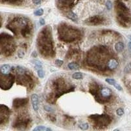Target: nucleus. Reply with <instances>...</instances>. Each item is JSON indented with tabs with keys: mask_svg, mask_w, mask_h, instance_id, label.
<instances>
[{
	"mask_svg": "<svg viewBox=\"0 0 131 131\" xmlns=\"http://www.w3.org/2000/svg\"><path fill=\"white\" fill-rule=\"evenodd\" d=\"M37 45L39 53L44 57L49 58L54 55L53 40L49 27H45L41 30L37 39Z\"/></svg>",
	"mask_w": 131,
	"mask_h": 131,
	"instance_id": "1",
	"label": "nucleus"
},
{
	"mask_svg": "<svg viewBox=\"0 0 131 131\" xmlns=\"http://www.w3.org/2000/svg\"><path fill=\"white\" fill-rule=\"evenodd\" d=\"M58 33L60 40L66 43L73 42L78 40L81 37L80 30L66 23H62L59 25Z\"/></svg>",
	"mask_w": 131,
	"mask_h": 131,
	"instance_id": "2",
	"label": "nucleus"
},
{
	"mask_svg": "<svg viewBox=\"0 0 131 131\" xmlns=\"http://www.w3.org/2000/svg\"><path fill=\"white\" fill-rule=\"evenodd\" d=\"M116 9L118 22L123 27H127L131 21V13L129 8L123 2L117 1L116 3Z\"/></svg>",
	"mask_w": 131,
	"mask_h": 131,
	"instance_id": "3",
	"label": "nucleus"
},
{
	"mask_svg": "<svg viewBox=\"0 0 131 131\" xmlns=\"http://www.w3.org/2000/svg\"><path fill=\"white\" fill-rule=\"evenodd\" d=\"M89 119L97 129H103L108 127L111 122V119L108 115H91Z\"/></svg>",
	"mask_w": 131,
	"mask_h": 131,
	"instance_id": "4",
	"label": "nucleus"
},
{
	"mask_svg": "<svg viewBox=\"0 0 131 131\" xmlns=\"http://www.w3.org/2000/svg\"><path fill=\"white\" fill-rule=\"evenodd\" d=\"M112 95V91L108 87H103L98 91V93L94 96L96 100L99 103H104L107 102V100H109Z\"/></svg>",
	"mask_w": 131,
	"mask_h": 131,
	"instance_id": "5",
	"label": "nucleus"
},
{
	"mask_svg": "<svg viewBox=\"0 0 131 131\" xmlns=\"http://www.w3.org/2000/svg\"><path fill=\"white\" fill-rule=\"evenodd\" d=\"M18 81L19 83L20 84H23L26 87H28V88L31 89L33 87V78L31 77L30 76V73L28 72L26 70L22 74L18 75Z\"/></svg>",
	"mask_w": 131,
	"mask_h": 131,
	"instance_id": "6",
	"label": "nucleus"
},
{
	"mask_svg": "<svg viewBox=\"0 0 131 131\" xmlns=\"http://www.w3.org/2000/svg\"><path fill=\"white\" fill-rule=\"evenodd\" d=\"M0 77V87L3 90H9L11 89L15 81V77L13 75L7 74L3 75Z\"/></svg>",
	"mask_w": 131,
	"mask_h": 131,
	"instance_id": "7",
	"label": "nucleus"
},
{
	"mask_svg": "<svg viewBox=\"0 0 131 131\" xmlns=\"http://www.w3.org/2000/svg\"><path fill=\"white\" fill-rule=\"evenodd\" d=\"M30 122V119L28 117L22 116L18 117L17 120H16L13 127L18 128V129H26Z\"/></svg>",
	"mask_w": 131,
	"mask_h": 131,
	"instance_id": "8",
	"label": "nucleus"
},
{
	"mask_svg": "<svg viewBox=\"0 0 131 131\" xmlns=\"http://www.w3.org/2000/svg\"><path fill=\"white\" fill-rule=\"evenodd\" d=\"M104 22V19L100 15L92 16L85 20V23L89 26H98L102 24Z\"/></svg>",
	"mask_w": 131,
	"mask_h": 131,
	"instance_id": "9",
	"label": "nucleus"
},
{
	"mask_svg": "<svg viewBox=\"0 0 131 131\" xmlns=\"http://www.w3.org/2000/svg\"><path fill=\"white\" fill-rule=\"evenodd\" d=\"M10 109L5 105L0 104V124L6 122L9 118Z\"/></svg>",
	"mask_w": 131,
	"mask_h": 131,
	"instance_id": "10",
	"label": "nucleus"
},
{
	"mask_svg": "<svg viewBox=\"0 0 131 131\" xmlns=\"http://www.w3.org/2000/svg\"><path fill=\"white\" fill-rule=\"evenodd\" d=\"M77 0H56L57 6L59 9L67 10L72 7Z\"/></svg>",
	"mask_w": 131,
	"mask_h": 131,
	"instance_id": "11",
	"label": "nucleus"
},
{
	"mask_svg": "<svg viewBox=\"0 0 131 131\" xmlns=\"http://www.w3.org/2000/svg\"><path fill=\"white\" fill-rule=\"evenodd\" d=\"M28 102V98H16L13 100V107L15 109L26 106Z\"/></svg>",
	"mask_w": 131,
	"mask_h": 131,
	"instance_id": "12",
	"label": "nucleus"
},
{
	"mask_svg": "<svg viewBox=\"0 0 131 131\" xmlns=\"http://www.w3.org/2000/svg\"><path fill=\"white\" fill-rule=\"evenodd\" d=\"M31 102L33 110L37 111L39 108V96L36 94H33L31 96Z\"/></svg>",
	"mask_w": 131,
	"mask_h": 131,
	"instance_id": "13",
	"label": "nucleus"
},
{
	"mask_svg": "<svg viewBox=\"0 0 131 131\" xmlns=\"http://www.w3.org/2000/svg\"><path fill=\"white\" fill-rule=\"evenodd\" d=\"M119 66V62L116 58H110L107 62V68L109 70H113L116 69Z\"/></svg>",
	"mask_w": 131,
	"mask_h": 131,
	"instance_id": "14",
	"label": "nucleus"
},
{
	"mask_svg": "<svg viewBox=\"0 0 131 131\" xmlns=\"http://www.w3.org/2000/svg\"><path fill=\"white\" fill-rule=\"evenodd\" d=\"M31 30H32V27H31V25L29 24V23L26 24V26L22 28L21 30H20V33L22 34V36L24 37V38H26V37H28L30 35V33L31 32Z\"/></svg>",
	"mask_w": 131,
	"mask_h": 131,
	"instance_id": "15",
	"label": "nucleus"
},
{
	"mask_svg": "<svg viewBox=\"0 0 131 131\" xmlns=\"http://www.w3.org/2000/svg\"><path fill=\"white\" fill-rule=\"evenodd\" d=\"M66 16L67 18H69V20H72L73 22H77L78 20L77 16L76 13H74L73 11H67L66 14Z\"/></svg>",
	"mask_w": 131,
	"mask_h": 131,
	"instance_id": "16",
	"label": "nucleus"
},
{
	"mask_svg": "<svg viewBox=\"0 0 131 131\" xmlns=\"http://www.w3.org/2000/svg\"><path fill=\"white\" fill-rule=\"evenodd\" d=\"M11 67L10 66V65L9 64H4L1 67V73H2L3 75H7L9 74L11 72Z\"/></svg>",
	"mask_w": 131,
	"mask_h": 131,
	"instance_id": "17",
	"label": "nucleus"
},
{
	"mask_svg": "<svg viewBox=\"0 0 131 131\" xmlns=\"http://www.w3.org/2000/svg\"><path fill=\"white\" fill-rule=\"evenodd\" d=\"M124 49V45L123 42H117L115 45V49L117 53H121Z\"/></svg>",
	"mask_w": 131,
	"mask_h": 131,
	"instance_id": "18",
	"label": "nucleus"
},
{
	"mask_svg": "<svg viewBox=\"0 0 131 131\" xmlns=\"http://www.w3.org/2000/svg\"><path fill=\"white\" fill-rule=\"evenodd\" d=\"M68 67L69 69H71V70H75V69H79V65L76 62H70L68 64Z\"/></svg>",
	"mask_w": 131,
	"mask_h": 131,
	"instance_id": "19",
	"label": "nucleus"
},
{
	"mask_svg": "<svg viewBox=\"0 0 131 131\" xmlns=\"http://www.w3.org/2000/svg\"><path fill=\"white\" fill-rule=\"evenodd\" d=\"M71 77L73 79H77V80H79V79H82L83 77V75L81 72H75L72 74L71 76Z\"/></svg>",
	"mask_w": 131,
	"mask_h": 131,
	"instance_id": "20",
	"label": "nucleus"
},
{
	"mask_svg": "<svg viewBox=\"0 0 131 131\" xmlns=\"http://www.w3.org/2000/svg\"><path fill=\"white\" fill-rule=\"evenodd\" d=\"M31 62L33 63L34 66H35V68L36 69V70L38 69H41L43 68V65L41 62H40L39 60H31Z\"/></svg>",
	"mask_w": 131,
	"mask_h": 131,
	"instance_id": "21",
	"label": "nucleus"
},
{
	"mask_svg": "<svg viewBox=\"0 0 131 131\" xmlns=\"http://www.w3.org/2000/svg\"><path fill=\"white\" fill-rule=\"evenodd\" d=\"M34 131H51V129L47 127H45L44 126H38L36 128L33 129Z\"/></svg>",
	"mask_w": 131,
	"mask_h": 131,
	"instance_id": "22",
	"label": "nucleus"
},
{
	"mask_svg": "<svg viewBox=\"0 0 131 131\" xmlns=\"http://www.w3.org/2000/svg\"><path fill=\"white\" fill-rule=\"evenodd\" d=\"M43 13H44V11H43V9H37V10L34 11V13H33V14L36 16H42L43 15Z\"/></svg>",
	"mask_w": 131,
	"mask_h": 131,
	"instance_id": "23",
	"label": "nucleus"
},
{
	"mask_svg": "<svg viewBox=\"0 0 131 131\" xmlns=\"http://www.w3.org/2000/svg\"><path fill=\"white\" fill-rule=\"evenodd\" d=\"M37 72H38V76H39V77L40 78V79L44 78L45 72H44V71H43V68H41V69H37Z\"/></svg>",
	"mask_w": 131,
	"mask_h": 131,
	"instance_id": "24",
	"label": "nucleus"
},
{
	"mask_svg": "<svg viewBox=\"0 0 131 131\" xmlns=\"http://www.w3.org/2000/svg\"><path fill=\"white\" fill-rule=\"evenodd\" d=\"M89 124L88 123H82V124H81L80 125H79V128H80L81 130H83V131H86V130H87V129H89Z\"/></svg>",
	"mask_w": 131,
	"mask_h": 131,
	"instance_id": "25",
	"label": "nucleus"
},
{
	"mask_svg": "<svg viewBox=\"0 0 131 131\" xmlns=\"http://www.w3.org/2000/svg\"><path fill=\"white\" fill-rule=\"evenodd\" d=\"M116 113H117V115L119 116H123L124 113V109H123V108H118V109L116 110Z\"/></svg>",
	"mask_w": 131,
	"mask_h": 131,
	"instance_id": "26",
	"label": "nucleus"
},
{
	"mask_svg": "<svg viewBox=\"0 0 131 131\" xmlns=\"http://www.w3.org/2000/svg\"><path fill=\"white\" fill-rule=\"evenodd\" d=\"M106 82L108 83V84L111 85H113L116 83V80L113 79H110V78H107L106 79Z\"/></svg>",
	"mask_w": 131,
	"mask_h": 131,
	"instance_id": "27",
	"label": "nucleus"
},
{
	"mask_svg": "<svg viewBox=\"0 0 131 131\" xmlns=\"http://www.w3.org/2000/svg\"><path fill=\"white\" fill-rule=\"evenodd\" d=\"M9 2L12 3V4H16L19 5L23 1V0H8Z\"/></svg>",
	"mask_w": 131,
	"mask_h": 131,
	"instance_id": "28",
	"label": "nucleus"
},
{
	"mask_svg": "<svg viewBox=\"0 0 131 131\" xmlns=\"http://www.w3.org/2000/svg\"><path fill=\"white\" fill-rule=\"evenodd\" d=\"M106 8L108 10H111V8H112V3L110 1H108L106 3Z\"/></svg>",
	"mask_w": 131,
	"mask_h": 131,
	"instance_id": "29",
	"label": "nucleus"
},
{
	"mask_svg": "<svg viewBox=\"0 0 131 131\" xmlns=\"http://www.w3.org/2000/svg\"><path fill=\"white\" fill-rule=\"evenodd\" d=\"M64 64V61L63 60H56L55 61V64L56 65V66H62V64Z\"/></svg>",
	"mask_w": 131,
	"mask_h": 131,
	"instance_id": "30",
	"label": "nucleus"
},
{
	"mask_svg": "<svg viewBox=\"0 0 131 131\" xmlns=\"http://www.w3.org/2000/svg\"><path fill=\"white\" fill-rule=\"evenodd\" d=\"M24 52L22 50H20V51H18V56H19V58H22L24 56Z\"/></svg>",
	"mask_w": 131,
	"mask_h": 131,
	"instance_id": "31",
	"label": "nucleus"
},
{
	"mask_svg": "<svg viewBox=\"0 0 131 131\" xmlns=\"http://www.w3.org/2000/svg\"><path fill=\"white\" fill-rule=\"evenodd\" d=\"M113 86L114 87H116V89H117L118 91H123V88L121 87V85H119L116 82L115 84L113 85Z\"/></svg>",
	"mask_w": 131,
	"mask_h": 131,
	"instance_id": "32",
	"label": "nucleus"
},
{
	"mask_svg": "<svg viewBox=\"0 0 131 131\" xmlns=\"http://www.w3.org/2000/svg\"><path fill=\"white\" fill-rule=\"evenodd\" d=\"M32 1L35 5H39L41 4V0H32Z\"/></svg>",
	"mask_w": 131,
	"mask_h": 131,
	"instance_id": "33",
	"label": "nucleus"
},
{
	"mask_svg": "<svg viewBox=\"0 0 131 131\" xmlns=\"http://www.w3.org/2000/svg\"><path fill=\"white\" fill-rule=\"evenodd\" d=\"M39 24H40L41 25H42V26L45 25V21L44 18H40V20H39Z\"/></svg>",
	"mask_w": 131,
	"mask_h": 131,
	"instance_id": "34",
	"label": "nucleus"
},
{
	"mask_svg": "<svg viewBox=\"0 0 131 131\" xmlns=\"http://www.w3.org/2000/svg\"><path fill=\"white\" fill-rule=\"evenodd\" d=\"M128 49H129V53L131 54V41L129 42V43H128Z\"/></svg>",
	"mask_w": 131,
	"mask_h": 131,
	"instance_id": "35",
	"label": "nucleus"
},
{
	"mask_svg": "<svg viewBox=\"0 0 131 131\" xmlns=\"http://www.w3.org/2000/svg\"><path fill=\"white\" fill-rule=\"evenodd\" d=\"M129 39H130V40L131 41V36H129Z\"/></svg>",
	"mask_w": 131,
	"mask_h": 131,
	"instance_id": "36",
	"label": "nucleus"
}]
</instances>
